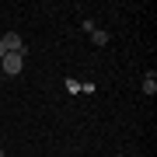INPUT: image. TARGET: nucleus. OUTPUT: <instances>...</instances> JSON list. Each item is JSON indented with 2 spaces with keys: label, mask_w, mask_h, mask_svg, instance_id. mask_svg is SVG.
Returning <instances> with one entry per match:
<instances>
[{
  "label": "nucleus",
  "mask_w": 157,
  "mask_h": 157,
  "mask_svg": "<svg viewBox=\"0 0 157 157\" xmlns=\"http://www.w3.org/2000/svg\"><path fill=\"white\" fill-rule=\"evenodd\" d=\"M0 45H4V52H21V56H28V49H25V39L14 32H7L4 39H0Z\"/></svg>",
  "instance_id": "obj_2"
},
{
  "label": "nucleus",
  "mask_w": 157,
  "mask_h": 157,
  "mask_svg": "<svg viewBox=\"0 0 157 157\" xmlns=\"http://www.w3.org/2000/svg\"><path fill=\"white\" fill-rule=\"evenodd\" d=\"M143 94H157V77H154V73L143 77Z\"/></svg>",
  "instance_id": "obj_3"
},
{
  "label": "nucleus",
  "mask_w": 157,
  "mask_h": 157,
  "mask_svg": "<svg viewBox=\"0 0 157 157\" xmlns=\"http://www.w3.org/2000/svg\"><path fill=\"white\" fill-rule=\"evenodd\" d=\"M0 59H4V45H0Z\"/></svg>",
  "instance_id": "obj_5"
},
{
  "label": "nucleus",
  "mask_w": 157,
  "mask_h": 157,
  "mask_svg": "<svg viewBox=\"0 0 157 157\" xmlns=\"http://www.w3.org/2000/svg\"><path fill=\"white\" fill-rule=\"evenodd\" d=\"M0 70H4L7 77H17V73L25 70V56H21V52H4V59H0Z\"/></svg>",
  "instance_id": "obj_1"
},
{
  "label": "nucleus",
  "mask_w": 157,
  "mask_h": 157,
  "mask_svg": "<svg viewBox=\"0 0 157 157\" xmlns=\"http://www.w3.org/2000/svg\"><path fill=\"white\" fill-rule=\"evenodd\" d=\"M91 39H94V45H108V39H112V35L101 32V28H91Z\"/></svg>",
  "instance_id": "obj_4"
}]
</instances>
